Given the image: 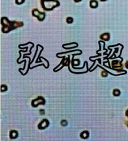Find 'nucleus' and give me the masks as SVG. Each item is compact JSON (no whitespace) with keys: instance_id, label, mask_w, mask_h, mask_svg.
Instances as JSON below:
<instances>
[{"instance_id":"obj_1","label":"nucleus","mask_w":128,"mask_h":141,"mask_svg":"<svg viewBox=\"0 0 128 141\" xmlns=\"http://www.w3.org/2000/svg\"><path fill=\"white\" fill-rule=\"evenodd\" d=\"M2 25V32L3 33H8L10 31L16 29L17 28L22 27L24 25L23 22L17 21H10L6 17H2L1 19Z\"/></svg>"},{"instance_id":"obj_2","label":"nucleus","mask_w":128,"mask_h":141,"mask_svg":"<svg viewBox=\"0 0 128 141\" xmlns=\"http://www.w3.org/2000/svg\"><path fill=\"white\" fill-rule=\"evenodd\" d=\"M41 3L42 8L45 11H52L56 7L60 5V2L58 1H41Z\"/></svg>"},{"instance_id":"obj_3","label":"nucleus","mask_w":128,"mask_h":141,"mask_svg":"<svg viewBox=\"0 0 128 141\" xmlns=\"http://www.w3.org/2000/svg\"><path fill=\"white\" fill-rule=\"evenodd\" d=\"M70 60L69 57L67 58H64L62 60V61H61L60 63L53 69V71H55V72H58V71H60L61 69L63 68L65 66H68L70 64Z\"/></svg>"},{"instance_id":"obj_4","label":"nucleus","mask_w":128,"mask_h":141,"mask_svg":"<svg viewBox=\"0 0 128 141\" xmlns=\"http://www.w3.org/2000/svg\"><path fill=\"white\" fill-rule=\"evenodd\" d=\"M31 106L33 107H37L39 105H45V100L42 96H39L37 98L31 101Z\"/></svg>"},{"instance_id":"obj_5","label":"nucleus","mask_w":128,"mask_h":141,"mask_svg":"<svg viewBox=\"0 0 128 141\" xmlns=\"http://www.w3.org/2000/svg\"><path fill=\"white\" fill-rule=\"evenodd\" d=\"M32 15L33 16L36 17L38 19V20L39 21H43L45 20V13H43V12L39 11L38 9H35L33 10L32 11Z\"/></svg>"},{"instance_id":"obj_6","label":"nucleus","mask_w":128,"mask_h":141,"mask_svg":"<svg viewBox=\"0 0 128 141\" xmlns=\"http://www.w3.org/2000/svg\"><path fill=\"white\" fill-rule=\"evenodd\" d=\"M122 62V61H121ZM121 62H120L118 60H113L111 63L112 67H113V69H115V70H119L121 71L122 69V66L121 64Z\"/></svg>"},{"instance_id":"obj_7","label":"nucleus","mask_w":128,"mask_h":141,"mask_svg":"<svg viewBox=\"0 0 128 141\" xmlns=\"http://www.w3.org/2000/svg\"><path fill=\"white\" fill-rule=\"evenodd\" d=\"M49 125H50V122L48 120L46 119H43V120H42L41 121L39 124L38 125V128L39 129L43 130L47 128V127H48Z\"/></svg>"},{"instance_id":"obj_8","label":"nucleus","mask_w":128,"mask_h":141,"mask_svg":"<svg viewBox=\"0 0 128 141\" xmlns=\"http://www.w3.org/2000/svg\"><path fill=\"white\" fill-rule=\"evenodd\" d=\"M19 136L18 132L15 130H12L10 132V137L12 140L17 138Z\"/></svg>"},{"instance_id":"obj_9","label":"nucleus","mask_w":128,"mask_h":141,"mask_svg":"<svg viewBox=\"0 0 128 141\" xmlns=\"http://www.w3.org/2000/svg\"><path fill=\"white\" fill-rule=\"evenodd\" d=\"M100 38L104 41H108L110 40V35L108 33H104L100 36Z\"/></svg>"},{"instance_id":"obj_10","label":"nucleus","mask_w":128,"mask_h":141,"mask_svg":"<svg viewBox=\"0 0 128 141\" xmlns=\"http://www.w3.org/2000/svg\"><path fill=\"white\" fill-rule=\"evenodd\" d=\"M89 133L87 130H84V131L82 132L80 134V137L82 139H87L89 137Z\"/></svg>"},{"instance_id":"obj_11","label":"nucleus","mask_w":128,"mask_h":141,"mask_svg":"<svg viewBox=\"0 0 128 141\" xmlns=\"http://www.w3.org/2000/svg\"><path fill=\"white\" fill-rule=\"evenodd\" d=\"M90 6L92 8H96L98 7V2L96 1H90Z\"/></svg>"},{"instance_id":"obj_12","label":"nucleus","mask_w":128,"mask_h":141,"mask_svg":"<svg viewBox=\"0 0 128 141\" xmlns=\"http://www.w3.org/2000/svg\"><path fill=\"white\" fill-rule=\"evenodd\" d=\"M120 91L119 89H116L113 90V95L114 96L118 97L120 95Z\"/></svg>"},{"instance_id":"obj_13","label":"nucleus","mask_w":128,"mask_h":141,"mask_svg":"<svg viewBox=\"0 0 128 141\" xmlns=\"http://www.w3.org/2000/svg\"><path fill=\"white\" fill-rule=\"evenodd\" d=\"M8 90V86L6 85H2L1 86V91L5 92Z\"/></svg>"},{"instance_id":"obj_14","label":"nucleus","mask_w":128,"mask_h":141,"mask_svg":"<svg viewBox=\"0 0 128 141\" xmlns=\"http://www.w3.org/2000/svg\"><path fill=\"white\" fill-rule=\"evenodd\" d=\"M66 22L68 23V24H71L73 22V19L71 17H68L66 18Z\"/></svg>"},{"instance_id":"obj_15","label":"nucleus","mask_w":128,"mask_h":141,"mask_svg":"<svg viewBox=\"0 0 128 141\" xmlns=\"http://www.w3.org/2000/svg\"><path fill=\"white\" fill-rule=\"evenodd\" d=\"M102 77H107L108 75V72H107V71H102Z\"/></svg>"},{"instance_id":"obj_16","label":"nucleus","mask_w":128,"mask_h":141,"mask_svg":"<svg viewBox=\"0 0 128 141\" xmlns=\"http://www.w3.org/2000/svg\"><path fill=\"white\" fill-rule=\"evenodd\" d=\"M73 62H75V63L74 64L75 65L74 66H78L79 64H80V61L79 60H78V59H76V60H74L73 59Z\"/></svg>"},{"instance_id":"obj_17","label":"nucleus","mask_w":128,"mask_h":141,"mask_svg":"<svg viewBox=\"0 0 128 141\" xmlns=\"http://www.w3.org/2000/svg\"><path fill=\"white\" fill-rule=\"evenodd\" d=\"M61 125H62V126H66V125H68V122L66 121L65 120H63L61 121Z\"/></svg>"},{"instance_id":"obj_18","label":"nucleus","mask_w":128,"mask_h":141,"mask_svg":"<svg viewBox=\"0 0 128 141\" xmlns=\"http://www.w3.org/2000/svg\"><path fill=\"white\" fill-rule=\"evenodd\" d=\"M24 2H25V0H23V1H15L17 5L22 4V3H24Z\"/></svg>"},{"instance_id":"obj_19","label":"nucleus","mask_w":128,"mask_h":141,"mask_svg":"<svg viewBox=\"0 0 128 141\" xmlns=\"http://www.w3.org/2000/svg\"><path fill=\"white\" fill-rule=\"evenodd\" d=\"M31 54V53H27V54H24V55L23 56H27V55H29Z\"/></svg>"},{"instance_id":"obj_20","label":"nucleus","mask_w":128,"mask_h":141,"mask_svg":"<svg viewBox=\"0 0 128 141\" xmlns=\"http://www.w3.org/2000/svg\"><path fill=\"white\" fill-rule=\"evenodd\" d=\"M126 116L128 117V109L127 111V112H126Z\"/></svg>"},{"instance_id":"obj_21","label":"nucleus","mask_w":128,"mask_h":141,"mask_svg":"<svg viewBox=\"0 0 128 141\" xmlns=\"http://www.w3.org/2000/svg\"></svg>"}]
</instances>
